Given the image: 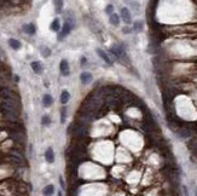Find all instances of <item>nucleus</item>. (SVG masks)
Instances as JSON below:
<instances>
[{
    "label": "nucleus",
    "mask_w": 197,
    "mask_h": 196,
    "mask_svg": "<svg viewBox=\"0 0 197 196\" xmlns=\"http://www.w3.org/2000/svg\"><path fill=\"white\" fill-rule=\"evenodd\" d=\"M114 12V6L111 5V4H109V5H108L106 6V8H105V13H106V15H111V13Z\"/></svg>",
    "instance_id": "nucleus-24"
},
{
    "label": "nucleus",
    "mask_w": 197,
    "mask_h": 196,
    "mask_svg": "<svg viewBox=\"0 0 197 196\" xmlns=\"http://www.w3.org/2000/svg\"><path fill=\"white\" fill-rule=\"evenodd\" d=\"M53 5H55V10H56L57 13H60V12H62V10H63V5H64L63 0H53Z\"/></svg>",
    "instance_id": "nucleus-21"
},
{
    "label": "nucleus",
    "mask_w": 197,
    "mask_h": 196,
    "mask_svg": "<svg viewBox=\"0 0 197 196\" xmlns=\"http://www.w3.org/2000/svg\"><path fill=\"white\" fill-rule=\"evenodd\" d=\"M122 32H124L125 34H130V33L132 32V29L130 28V27H124V28H122Z\"/></svg>",
    "instance_id": "nucleus-28"
},
{
    "label": "nucleus",
    "mask_w": 197,
    "mask_h": 196,
    "mask_svg": "<svg viewBox=\"0 0 197 196\" xmlns=\"http://www.w3.org/2000/svg\"><path fill=\"white\" fill-rule=\"evenodd\" d=\"M80 80H81V83H82V84L87 85V84H90L91 81L93 80V76H92V74H91V73H88V72H84V73H81V75H80Z\"/></svg>",
    "instance_id": "nucleus-8"
},
{
    "label": "nucleus",
    "mask_w": 197,
    "mask_h": 196,
    "mask_svg": "<svg viewBox=\"0 0 197 196\" xmlns=\"http://www.w3.org/2000/svg\"><path fill=\"white\" fill-rule=\"evenodd\" d=\"M69 99H70V93L68 92L67 90L62 91V93H60V103L64 105V104H67L68 102H69Z\"/></svg>",
    "instance_id": "nucleus-19"
},
{
    "label": "nucleus",
    "mask_w": 197,
    "mask_h": 196,
    "mask_svg": "<svg viewBox=\"0 0 197 196\" xmlns=\"http://www.w3.org/2000/svg\"><path fill=\"white\" fill-rule=\"evenodd\" d=\"M53 194H55V186H53L52 184H49V185H46L44 188V190H43L44 196H52Z\"/></svg>",
    "instance_id": "nucleus-18"
},
{
    "label": "nucleus",
    "mask_w": 197,
    "mask_h": 196,
    "mask_svg": "<svg viewBox=\"0 0 197 196\" xmlns=\"http://www.w3.org/2000/svg\"><path fill=\"white\" fill-rule=\"evenodd\" d=\"M126 1H132V0H126Z\"/></svg>",
    "instance_id": "nucleus-34"
},
{
    "label": "nucleus",
    "mask_w": 197,
    "mask_h": 196,
    "mask_svg": "<svg viewBox=\"0 0 197 196\" xmlns=\"http://www.w3.org/2000/svg\"><path fill=\"white\" fill-rule=\"evenodd\" d=\"M143 28H144V23H143V21H135L134 23H133V30L134 32H137V33H139V32H141L143 30Z\"/></svg>",
    "instance_id": "nucleus-22"
},
{
    "label": "nucleus",
    "mask_w": 197,
    "mask_h": 196,
    "mask_svg": "<svg viewBox=\"0 0 197 196\" xmlns=\"http://www.w3.org/2000/svg\"><path fill=\"white\" fill-rule=\"evenodd\" d=\"M73 27H74V19L73 18H68L67 21L64 22L63 27L60 28V32L58 34V40H63L67 35H69L71 29H73Z\"/></svg>",
    "instance_id": "nucleus-1"
},
{
    "label": "nucleus",
    "mask_w": 197,
    "mask_h": 196,
    "mask_svg": "<svg viewBox=\"0 0 197 196\" xmlns=\"http://www.w3.org/2000/svg\"><path fill=\"white\" fill-rule=\"evenodd\" d=\"M183 191H184V195L185 196H189V193H187V188L185 185H183Z\"/></svg>",
    "instance_id": "nucleus-30"
},
{
    "label": "nucleus",
    "mask_w": 197,
    "mask_h": 196,
    "mask_svg": "<svg viewBox=\"0 0 197 196\" xmlns=\"http://www.w3.org/2000/svg\"><path fill=\"white\" fill-rule=\"evenodd\" d=\"M195 196H197V189H196V193H195Z\"/></svg>",
    "instance_id": "nucleus-33"
},
{
    "label": "nucleus",
    "mask_w": 197,
    "mask_h": 196,
    "mask_svg": "<svg viewBox=\"0 0 197 196\" xmlns=\"http://www.w3.org/2000/svg\"><path fill=\"white\" fill-rule=\"evenodd\" d=\"M131 5H132V9L134 10V11H139V9H140V6H139V3L138 1H131Z\"/></svg>",
    "instance_id": "nucleus-27"
},
{
    "label": "nucleus",
    "mask_w": 197,
    "mask_h": 196,
    "mask_svg": "<svg viewBox=\"0 0 197 196\" xmlns=\"http://www.w3.org/2000/svg\"><path fill=\"white\" fill-rule=\"evenodd\" d=\"M176 134H178V137H180V138H189V137H191L192 132L190 131L189 128L183 127V128H180V130H178Z\"/></svg>",
    "instance_id": "nucleus-12"
},
{
    "label": "nucleus",
    "mask_w": 197,
    "mask_h": 196,
    "mask_svg": "<svg viewBox=\"0 0 197 196\" xmlns=\"http://www.w3.org/2000/svg\"><path fill=\"white\" fill-rule=\"evenodd\" d=\"M9 45H10V47L12 50H19L22 47V44H21V41L19 40H17V39H13V38H11V39H9Z\"/></svg>",
    "instance_id": "nucleus-13"
},
{
    "label": "nucleus",
    "mask_w": 197,
    "mask_h": 196,
    "mask_svg": "<svg viewBox=\"0 0 197 196\" xmlns=\"http://www.w3.org/2000/svg\"><path fill=\"white\" fill-rule=\"evenodd\" d=\"M59 70L62 73V75L68 76L70 74V68H69V63H68L67 59H62L60 61V64H59Z\"/></svg>",
    "instance_id": "nucleus-6"
},
{
    "label": "nucleus",
    "mask_w": 197,
    "mask_h": 196,
    "mask_svg": "<svg viewBox=\"0 0 197 196\" xmlns=\"http://www.w3.org/2000/svg\"><path fill=\"white\" fill-rule=\"evenodd\" d=\"M41 52H43V56H44V57H49V56L51 55V50L49 49V47H44Z\"/></svg>",
    "instance_id": "nucleus-26"
},
{
    "label": "nucleus",
    "mask_w": 197,
    "mask_h": 196,
    "mask_svg": "<svg viewBox=\"0 0 197 196\" xmlns=\"http://www.w3.org/2000/svg\"><path fill=\"white\" fill-rule=\"evenodd\" d=\"M87 134V128L85 127L84 122L74 125V136L76 137H85Z\"/></svg>",
    "instance_id": "nucleus-4"
},
{
    "label": "nucleus",
    "mask_w": 197,
    "mask_h": 196,
    "mask_svg": "<svg viewBox=\"0 0 197 196\" xmlns=\"http://www.w3.org/2000/svg\"><path fill=\"white\" fill-rule=\"evenodd\" d=\"M96 52L98 53V56H99L102 59H103L106 64H109V65H111V64H113V61L110 59V57L108 56L106 53H105L103 50H102V49H97V50H96Z\"/></svg>",
    "instance_id": "nucleus-11"
},
{
    "label": "nucleus",
    "mask_w": 197,
    "mask_h": 196,
    "mask_svg": "<svg viewBox=\"0 0 197 196\" xmlns=\"http://www.w3.org/2000/svg\"><path fill=\"white\" fill-rule=\"evenodd\" d=\"M23 32L28 35H34L36 33V27L34 25L33 23H28L23 25Z\"/></svg>",
    "instance_id": "nucleus-7"
},
{
    "label": "nucleus",
    "mask_w": 197,
    "mask_h": 196,
    "mask_svg": "<svg viewBox=\"0 0 197 196\" xmlns=\"http://www.w3.org/2000/svg\"><path fill=\"white\" fill-rule=\"evenodd\" d=\"M85 63H86V58H85V57H82V58H81V65H82V67H84V65H86Z\"/></svg>",
    "instance_id": "nucleus-31"
},
{
    "label": "nucleus",
    "mask_w": 197,
    "mask_h": 196,
    "mask_svg": "<svg viewBox=\"0 0 197 196\" xmlns=\"http://www.w3.org/2000/svg\"><path fill=\"white\" fill-rule=\"evenodd\" d=\"M120 18H122V21H124L126 24H131L132 23V15H131L130 10H128L127 8H122L121 9Z\"/></svg>",
    "instance_id": "nucleus-5"
},
{
    "label": "nucleus",
    "mask_w": 197,
    "mask_h": 196,
    "mask_svg": "<svg viewBox=\"0 0 197 196\" xmlns=\"http://www.w3.org/2000/svg\"><path fill=\"white\" fill-rule=\"evenodd\" d=\"M30 67H32V69L34 70L35 74H41L43 70H44V67H43L41 62H39V61H34V62H32Z\"/></svg>",
    "instance_id": "nucleus-9"
},
{
    "label": "nucleus",
    "mask_w": 197,
    "mask_h": 196,
    "mask_svg": "<svg viewBox=\"0 0 197 196\" xmlns=\"http://www.w3.org/2000/svg\"><path fill=\"white\" fill-rule=\"evenodd\" d=\"M120 21H121V18H120V16L117 15V13H111V15L109 16V22H110V24H113V25H115V27H117L119 24H120Z\"/></svg>",
    "instance_id": "nucleus-15"
},
{
    "label": "nucleus",
    "mask_w": 197,
    "mask_h": 196,
    "mask_svg": "<svg viewBox=\"0 0 197 196\" xmlns=\"http://www.w3.org/2000/svg\"><path fill=\"white\" fill-rule=\"evenodd\" d=\"M10 136H11V138H12L13 140L17 142V143H19V144H23L24 142H25V139H27L24 132L21 131V130H15V131H12V132L10 133Z\"/></svg>",
    "instance_id": "nucleus-3"
},
{
    "label": "nucleus",
    "mask_w": 197,
    "mask_h": 196,
    "mask_svg": "<svg viewBox=\"0 0 197 196\" xmlns=\"http://www.w3.org/2000/svg\"><path fill=\"white\" fill-rule=\"evenodd\" d=\"M58 196H63V194H62V191H60V190L58 191Z\"/></svg>",
    "instance_id": "nucleus-32"
},
{
    "label": "nucleus",
    "mask_w": 197,
    "mask_h": 196,
    "mask_svg": "<svg viewBox=\"0 0 197 196\" xmlns=\"http://www.w3.org/2000/svg\"><path fill=\"white\" fill-rule=\"evenodd\" d=\"M4 115H5V118L8 119L9 121H16L18 113H16V111H10V110H4Z\"/></svg>",
    "instance_id": "nucleus-17"
},
{
    "label": "nucleus",
    "mask_w": 197,
    "mask_h": 196,
    "mask_svg": "<svg viewBox=\"0 0 197 196\" xmlns=\"http://www.w3.org/2000/svg\"><path fill=\"white\" fill-rule=\"evenodd\" d=\"M45 160L49 164H53L55 162V151L52 148H47V150L45 151Z\"/></svg>",
    "instance_id": "nucleus-10"
},
{
    "label": "nucleus",
    "mask_w": 197,
    "mask_h": 196,
    "mask_svg": "<svg viewBox=\"0 0 197 196\" xmlns=\"http://www.w3.org/2000/svg\"><path fill=\"white\" fill-rule=\"evenodd\" d=\"M41 124L45 125V126H49V125L51 124V119H50V116H49V115H44L43 119H41Z\"/></svg>",
    "instance_id": "nucleus-23"
},
{
    "label": "nucleus",
    "mask_w": 197,
    "mask_h": 196,
    "mask_svg": "<svg viewBox=\"0 0 197 196\" xmlns=\"http://www.w3.org/2000/svg\"><path fill=\"white\" fill-rule=\"evenodd\" d=\"M65 116H67V114H65V108H63V109L60 110V124H64Z\"/></svg>",
    "instance_id": "nucleus-25"
},
{
    "label": "nucleus",
    "mask_w": 197,
    "mask_h": 196,
    "mask_svg": "<svg viewBox=\"0 0 197 196\" xmlns=\"http://www.w3.org/2000/svg\"><path fill=\"white\" fill-rule=\"evenodd\" d=\"M50 29H51L52 32H56V33H58V32L60 30V21H59V18H55V19H53V21L51 22Z\"/></svg>",
    "instance_id": "nucleus-16"
},
{
    "label": "nucleus",
    "mask_w": 197,
    "mask_h": 196,
    "mask_svg": "<svg viewBox=\"0 0 197 196\" xmlns=\"http://www.w3.org/2000/svg\"><path fill=\"white\" fill-rule=\"evenodd\" d=\"M43 103H44V107H46V108L52 105V103H53V98H52L51 94H44V97H43Z\"/></svg>",
    "instance_id": "nucleus-20"
},
{
    "label": "nucleus",
    "mask_w": 197,
    "mask_h": 196,
    "mask_svg": "<svg viewBox=\"0 0 197 196\" xmlns=\"http://www.w3.org/2000/svg\"><path fill=\"white\" fill-rule=\"evenodd\" d=\"M9 157H10V160L13 162V164H16V165L23 166L25 164V160L23 157V155L19 151H17V150H11L9 153Z\"/></svg>",
    "instance_id": "nucleus-2"
},
{
    "label": "nucleus",
    "mask_w": 197,
    "mask_h": 196,
    "mask_svg": "<svg viewBox=\"0 0 197 196\" xmlns=\"http://www.w3.org/2000/svg\"><path fill=\"white\" fill-rule=\"evenodd\" d=\"M59 184H60V188H62V189H64V188H65L64 180H63V178H62V177H59Z\"/></svg>",
    "instance_id": "nucleus-29"
},
{
    "label": "nucleus",
    "mask_w": 197,
    "mask_h": 196,
    "mask_svg": "<svg viewBox=\"0 0 197 196\" xmlns=\"http://www.w3.org/2000/svg\"><path fill=\"white\" fill-rule=\"evenodd\" d=\"M0 94H1L3 98H17L15 92H12L9 89H3L1 91H0Z\"/></svg>",
    "instance_id": "nucleus-14"
}]
</instances>
